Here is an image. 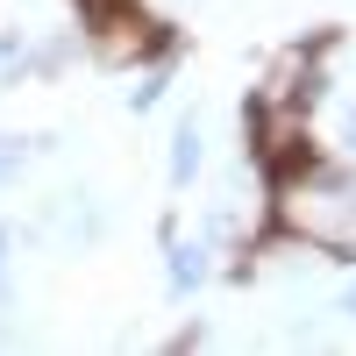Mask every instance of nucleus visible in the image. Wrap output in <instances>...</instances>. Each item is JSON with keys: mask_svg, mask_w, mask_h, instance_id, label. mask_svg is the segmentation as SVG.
<instances>
[{"mask_svg": "<svg viewBox=\"0 0 356 356\" xmlns=\"http://www.w3.org/2000/svg\"><path fill=\"white\" fill-rule=\"evenodd\" d=\"M0 271H8V235H0Z\"/></svg>", "mask_w": 356, "mask_h": 356, "instance_id": "nucleus-5", "label": "nucleus"}, {"mask_svg": "<svg viewBox=\"0 0 356 356\" xmlns=\"http://www.w3.org/2000/svg\"><path fill=\"white\" fill-rule=\"evenodd\" d=\"M193 171H200V136H193V129H178V136H171V178L186 186Z\"/></svg>", "mask_w": 356, "mask_h": 356, "instance_id": "nucleus-2", "label": "nucleus"}, {"mask_svg": "<svg viewBox=\"0 0 356 356\" xmlns=\"http://www.w3.org/2000/svg\"><path fill=\"white\" fill-rule=\"evenodd\" d=\"M342 307H349V314H356V285H349V300H342Z\"/></svg>", "mask_w": 356, "mask_h": 356, "instance_id": "nucleus-7", "label": "nucleus"}, {"mask_svg": "<svg viewBox=\"0 0 356 356\" xmlns=\"http://www.w3.org/2000/svg\"><path fill=\"white\" fill-rule=\"evenodd\" d=\"M292 221L321 243H335V235L356 228V178L349 171H307L300 186H292Z\"/></svg>", "mask_w": 356, "mask_h": 356, "instance_id": "nucleus-1", "label": "nucleus"}, {"mask_svg": "<svg viewBox=\"0 0 356 356\" xmlns=\"http://www.w3.org/2000/svg\"><path fill=\"white\" fill-rule=\"evenodd\" d=\"M15 72H22V43H15V36H0V86H8Z\"/></svg>", "mask_w": 356, "mask_h": 356, "instance_id": "nucleus-4", "label": "nucleus"}, {"mask_svg": "<svg viewBox=\"0 0 356 356\" xmlns=\"http://www.w3.org/2000/svg\"><path fill=\"white\" fill-rule=\"evenodd\" d=\"M200 278H207V264H200V250H178V257H171V285H178V292H193Z\"/></svg>", "mask_w": 356, "mask_h": 356, "instance_id": "nucleus-3", "label": "nucleus"}, {"mask_svg": "<svg viewBox=\"0 0 356 356\" xmlns=\"http://www.w3.org/2000/svg\"><path fill=\"white\" fill-rule=\"evenodd\" d=\"M349 143H356V107H349Z\"/></svg>", "mask_w": 356, "mask_h": 356, "instance_id": "nucleus-6", "label": "nucleus"}]
</instances>
